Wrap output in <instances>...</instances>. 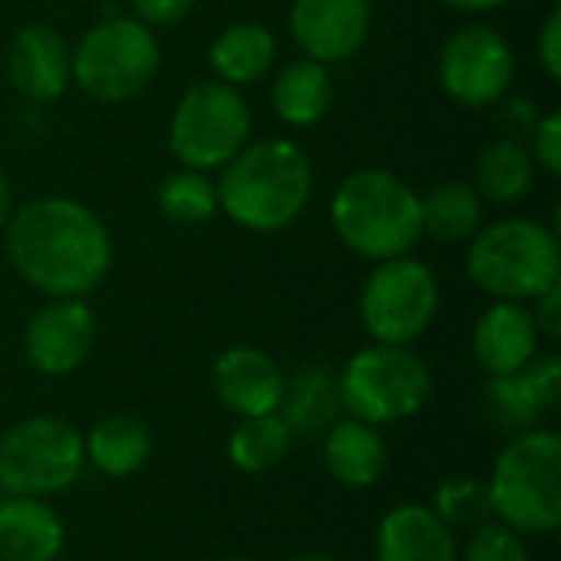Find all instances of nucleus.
Instances as JSON below:
<instances>
[{
  "mask_svg": "<svg viewBox=\"0 0 561 561\" xmlns=\"http://www.w3.org/2000/svg\"><path fill=\"white\" fill-rule=\"evenodd\" d=\"M85 470L82 434L49 414L26 417L0 437V490L46 500L66 493Z\"/></svg>",
  "mask_w": 561,
  "mask_h": 561,
  "instance_id": "9",
  "label": "nucleus"
},
{
  "mask_svg": "<svg viewBox=\"0 0 561 561\" xmlns=\"http://www.w3.org/2000/svg\"><path fill=\"white\" fill-rule=\"evenodd\" d=\"M210 388L230 414L263 417V414H279L286 375L263 348L233 345L214 362Z\"/></svg>",
  "mask_w": 561,
  "mask_h": 561,
  "instance_id": "15",
  "label": "nucleus"
},
{
  "mask_svg": "<svg viewBox=\"0 0 561 561\" xmlns=\"http://www.w3.org/2000/svg\"><path fill=\"white\" fill-rule=\"evenodd\" d=\"M493 519L529 536H549L561 526V437L549 427H529L510 437L486 480Z\"/></svg>",
  "mask_w": 561,
  "mask_h": 561,
  "instance_id": "4",
  "label": "nucleus"
},
{
  "mask_svg": "<svg viewBox=\"0 0 561 561\" xmlns=\"http://www.w3.org/2000/svg\"><path fill=\"white\" fill-rule=\"evenodd\" d=\"M536 168H542L549 178L561 174V112L552 108L533 125V148H529Z\"/></svg>",
  "mask_w": 561,
  "mask_h": 561,
  "instance_id": "31",
  "label": "nucleus"
},
{
  "mask_svg": "<svg viewBox=\"0 0 561 561\" xmlns=\"http://www.w3.org/2000/svg\"><path fill=\"white\" fill-rule=\"evenodd\" d=\"M289 33L302 56L322 66L345 62L371 33V0H293Z\"/></svg>",
  "mask_w": 561,
  "mask_h": 561,
  "instance_id": "13",
  "label": "nucleus"
},
{
  "mask_svg": "<svg viewBox=\"0 0 561 561\" xmlns=\"http://www.w3.org/2000/svg\"><path fill=\"white\" fill-rule=\"evenodd\" d=\"M483 197L473 184L440 181L421 194V233L434 243H470L483 227Z\"/></svg>",
  "mask_w": 561,
  "mask_h": 561,
  "instance_id": "25",
  "label": "nucleus"
},
{
  "mask_svg": "<svg viewBox=\"0 0 561 561\" xmlns=\"http://www.w3.org/2000/svg\"><path fill=\"white\" fill-rule=\"evenodd\" d=\"M85 463L108 480L135 477L151 460V434L138 417L108 414L82 434Z\"/></svg>",
  "mask_w": 561,
  "mask_h": 561,
  "instance_id": "24",
  "label": "nucleus"
},
{
  "mask_svg": "<svg viewBox=\"0 0 561 561\" xmlns=\"http://www.w3.org/2000/svg\"><path fill=\"white\" fill-rule=\"evenodd\" d=\"M158 210L181 224V227H201L217 217V181L207 178V171H171L158 184Z\"/></svg>",
  "mask_w": 561,
  "mask_h": 561,
  "instance_id": "28",
  "label": "nucleus"
},
{
  "mask_svg": "<svg viewBox=\"0 0 561 561\" xmlns=\"http://www.w3.org/2000/svg\"><path fill=\"white\" fill-rule=\"evenodd\" d=\"M434 378L427 362L408 345H378L355 352L339 371L342 411L371 427L401 424L424 411Z\"/></svg>",
  "mask_w": 561,
  "mask_h": 561,
  "instance_id": "6",
  "label": "nucleus"
},
{
  "mask_svg": "<svg viewBox=\"0 0 561 561\" xmlns=\"http://www.w3.org/2000/svg\"><path fill=\"white\" fill-rule=\"evenodd\" d=\"M253 131V115L237 85L220 79L194 82L174 105L168 125V148L191 171L224 168Z\"/></svg>",
  "mask_w": 561,
  "mask_h": 561,
  "instance_id": "8",
  "label": "nucleus"
},
{
  "mask_svg": "<svg viewBox=\"0 0 561 561\" xmlns=\"http://www.w3.org/2000/svg\"><path fill=\"white\" fill-rule=\"evenodd\" d=\"M322 460L335 483L352 490H368L388 470V444L378 434V427L355 417H342L325 431Z\"/></svg>",
  "mask_w": 561,
  "mask_h": 561,
  "instance_id": "20",
  "label": "nucleus"
},
{
  "mask_svg": "<svg viewBox=\"0 0 561 561\" xmlns=\"http://www.w3.org/2000/svg\"><path fill=\"white\" fill-rule=\"evenodd\" d=\"M312 161L293 138L247 141L217 181L220 210L250 233L286 230L312 201Z\"/></svg>",
  "mask_w": 561,
  "mask_h": 561,
  "instance_id": "2",
  "label": "nucleus"
},
{
  "mask_svg": "<svg viewBox=\"0 0 561 561\" xmlns=\"http://www.w3.org/2000/svg\"><path fill=\"white\" fill-rule=\"evenodd\" d=\"M486 411L500 427L529 431L546 414L559 408L561 398V358L556 352L536 355L526 368L513 375L490 378L486 385Z\"/></svg>",
  "mask_w": 561,
  "mask_h": 561,
  "instance_id": "16",
  "label": "nucleus"
},
{
  "mask_svg": "<svg viewBox=\"0 0 561 561\" xmlns=\"http://www.w3.org/2000/svg\"><path fill=\"white\" fill-rule=\"evenodd\" d=\"M66 546V526L46 500H0V561H56Z\"/></svg>",
  "mask_w": 561,
  "mask_h": 561,
  "instance_id": "19",
  "label": "nucleus"
},
{
  "mask_svg": "<svg viewBox=\"0 0 561 561\" xmlns=\"http://www.w3.org/2000/svg\"><path fill=\"white\" fill-rule=\"evenodd\" d=\"M194 3L197 0H131V13L145 26H178L187 20Z\"/></svg>",
  "mask_w": 561,
  "mask_h": 561,
  "instance_id": "32",
  "label": "nucleus"
},
{
  "mask_svg": "<svg viewBox=\"0 0 561 561\" xmlns=\"http://www.w3.org/2000/svg\"><path fill=\"white\" fill-rule=\"evenodd\" d=\"M10 214H13V191H10V181H7V174L0 168V230L7 227Z\"/></svg>",
  "mask_w": 561,
  "mask_h": 561,
  "instance_id": "36",
  "label": "nucleus"
},
{
  "mask_svg": "<svg viewBox=\"0 0 561 561\" xmlns=\"http://www.w3.org/2000/svg\"><path fill=\"white\" fill-rule=\"evenodd\" d=\"M7 76L16 95L49 105L72 85V46L49 23L20 26L7 46Z\"/></svg>",
  "mask_w": 561,
  "mask_h": 561,
  "instance_id": "14",
  "label": "nucleus"
},
{
  "mask_svg": "<svg viewBox=\"0 0 561 561\" xmlns=\"http://www.w3.org/2000/svg\"><path fill=\"white\" fill-rule=\"evenodd\" d=\"M460 561H533L529 559V546L519 533H513L510 526L490 519L477 529H470V539L463 546Z\"/></svg>",
  "mask_w": 561,
  "mask_h": 561,
  "instance_id": "30",
  "label": "nucleus"
},
{
  "mask_svg": "<svg viewBox=\"0 0 561 561\" xmlns=\"http://www.w3.org/2000/svg\"><path fill=\"white\" fill-rule=\"evenodd\" d=\"M95 348V312L85 299H49L23 329L26 362L46 375L62 378L79 371Z\"/></svg>",
  "mask_w": 561,
  "mask_h": 561,
  "instance_id": "12",
  "label": "nucleus"
},
{
  "mask_svg": "<svg viewBox=\"0 0 561 561\" xmlns=\"http://www.w3.org/2000/svg\"><path fill=\"white\" fill-rule=\"evenodd\" d=\"M440 3H447L454 10H463V13H486V10L503 7L506 0H440Z\"/></svg>",
  "mask_w": 561,
  "mask_h": 561,
  "instance_id": "35",
  "label": "nucleus"
},
{
  "mask_svg": "<svg viewBox=\"0 0 561 561\" xmlns=\"http://www.w3.org/2000/svg\"><path fill=\"white\" fill-rule=\"evenodd\" d=\"M362 325L378 345H411L417 342L437 319L440 286L427 263L408 256H394L375 263L362 289Z\"/></svg>",
  "mask_w": 561,
  "mask_h": 561,
  "instance_id": "10",
  "label": "nucleus"
},
{
  "mask_svg": "<svg viewBox=\"0 0 561 561\" xmlns=\"http://www.w3.org/2000/svg\"><path fill=\"white\" fill-rule=\"evenodd\" d=\"M293 561H335V559H329V556H316V552H309V556H299V559H293Z\"/></svg>",
  "mask_w": 561,
  "mask_h": 561,
  "instance_id": "37",
  "label": "nucleus"
},
{
  "mask_svg": "<svg viewBox=\"0 0 561 561\" xmlns=\"http://www.w3.org/2000/svg\"><path fill=\"white\" fill-rule=\"evenodd\" d=\"M332 99H335V89H332L329 66H322L309 56L286 62L276 72L273 89H270L273 112L289 128H309V125L322 122L325 112L332 108Z\"/></svg>",
  "mask_w": 561,
  "mask_h": 561,
  "instance_id": "23",
  "label": "nucleus"
},
{
  "mask_svg": "<svg viewBox=\"0 0 561 561\" xmlns=\"http://www.w3.org/2000/svg\"><path fill=\"white\" fill-rule=\"evenodd\" d=\"M467 273L496 302H533L561 283L559 233L529 217L480 227L470 237Z\"/></svg>",
  "mask_w": 561,
  "mask_h": 561,
  "instance_id": "5",
  "label": "nucleus"
},
{
  "mask_svg": "<svg viewBox=\"0 0 561 561\" xmlns=\"http://www.w3.org/2000/svg\"><path fill=\"white\" fill-rule=\"evenodd\" d=\"M161 69V43L135 16H108L72 46V85L102 105L141 95Z\"/></svg>",
  "mask_w": 561,
  "mask_h": 561,
  "instance_id": "7",
  "label": "nucleus"
},
{
  "mask_svg": "<svg viewBox=\"0 0 561 561\" xmlns=\"http://www.w3.org/2000/svg\"><path fill=\"white\" fill-rule=\"evenodd\" d=\"M536 161L529 148L516 138H500L486 145L473 168V187L483 201L493 204H516L533 191Z\"/></svg>",
  "mask_w": 561,
  "mask_h": 561,
  "instance_id": "26",
  "label": "nucleus"
},
{
  "mask_svg": "<svg viewBox=\"0 0 561 561\" xmlns=\"http://www.w3.org/2000/svg\"><path fill=\"white\" fill-rule=\"evenodd\" d=\"M536 49H539V66L546 69V76L552 82L561 79V10L552 7L542 30H539V39H536Z\"/></svg>",
  "mask_w": 561,
  "mask_h": 561,
  "instance_id": "33",
  "label": "nucleus"
},
{
  "mask_svg": "<svg viewBox=\"0 0 561 561\" xmlns=\"http://www.w3.org/2000/svg\"><path fill=\"white\" fill-rule=\"evenodd\" d=\"M536 309H533V319L539 325V335L542 339H559L561 335V283L552 286L549 293H542L539 299H533Z\"/></svg>",
  "mask_w": 561,
  "mask_h": 561,
  "instance_id": "34",
  "label": "nucleus"
},
{
  "mask_svg": "<svg viewBox=\"0 0 561 561\" xmlns=\"http://www.w3.org/2000/svg\"><path fill=\"white\" fill-rule=\"evenodd\" d=\"M220 561H243V559H220Z\"/></svg>",
  "mask_w": 561,
  "mask_h": 561,
  "instance_id": "39",
  "label": "nucleus"
},
{
  "mask_svg": "<svg viewBox=\"0 0 561 561\" xmlns=\"http://www.w3.org/2000/svg\"><path fill=\"white\" fill-rule=\"evenodd\" d=\"M437 76L447 99L463 108H486L506 99L516 76V56L493 26H463L444 43Z\"/></svg>",
  "mask_w": 561,
  "mask_h": 561,
  "instance_id": "11",
  "label": "nucleus"
},
{
  "mask_svg": "<svg viewBox=\"0 0 561 561\" xmlns=\"http://www.w3.org/2000/svg\"><path fill=\"white\" fill-rule=\"evenodd\" d=\"M431 510L454 533L457 529H477V526L493 519L490 490H486V480H480V477H447L437 486Z\"/></svg>",
  "mask_w": 561,
  "mask_h": 561,
  "instance_id": "29",
  "label": "nucleus"
},
{
  "mask_svg": "<svg viewBox=\"0 0 561 561\" xmlns=\"http://www.w3.org/2000/svg\"><path fill=\"white\" fill-rule=\"evenodd\" d=\"M473 362L490 375H513L526 368L542 345L533 309L523 302H493L473 329Z\"/></svg>",
  "mask_w": 561,
  "mask_h": 561,
  "instance_id": "17",
  "label": "nucleus"
},
{
  "mask_svg": "<svg viewBox=\"0 0 561 561\" xmlns=\"http://www.w3.org/2000/svg\"><path fill=\"white\" fill-rule=\"evenodd\" d=\"M293 447V431L279 414L263 417H240V424L230 431L227 457L240 473H270L286 460Z\"/></svg>",
  "mask_w": 561,
  "mask_h": 561,
  "instance_id": "27",
  "label": "nucleus"
},
{
  "mask_svg": "<svg viewBox=\"0 0 561 561\" xmlns=\"http://www.w3.org/2000/svg\"><path fill=\"white\" fill-rule=\"evenodd\" d=\"M378 561H460L457 533L437 519L424 503H401L388 510L375 533Z\"/></svg>",
  "mask_w": 561,
  "mask_h": 561,
  "instance_id": "18",
  "label": "nucleus"
},
{
  "mask_svg": "<svg viewBox=\"0 0 561 561\" xmlns=\"http://www.w3.org/2000/svg\"><path fill=\"white\" fill-rule=\"evenodd\" d=\"M276 53L279 46L270 26L256 20H240L217 33V39L207 49V62L220 82L240 89L266 79V72L276 62Z\"/></svg>",
  "mask_w": 561,
  "mask_h": 561,
  "instance_id": "21",
  "label": "nucleus"
},
{
  "mask_svg": "<svg viewBox=\"0 0 561 561\" xmlns=\"http://www.w3.org/2000/svg\"><path fill=\"white\" fill-rule=\"evenodd\" d=\"M335 237L358 256L385 263L421 243V194L385 168L348 174L329 204Z\"/></svg>",
  "mask_w": 561,
  "mask_h": 561,
  "instance_id": "3",
  "label": "nucleus"
},
{
  "mask_svg": "<svg viewBox=\"0 0 561 561\" xmlns=\"http://www.w3.org/2000/svg\"><path fill=\"white\" fill-rule=\"evenodd\" d=\"M549 3H552V7H561V0H549Z\"/></svg>",
  "mask_w": 561,
  "mask_h": 561,
  "instance_id": "38",
  "label": "nucleus"
},
{
  "mask_svg": "<svg viewBox=\"0 0 561 561\" xmlns=\"http://www.w3.org/2000/svg\"><path fill=\"white\" fill-rule=\"evenodd\" d=\"M279 417L286 421L293 437L325 434L335 421H342L339 375L329 365H302L293 378H286Z\"/></svg>",
  "mask_w": 561,
  "mask_h": 561,
  "instance_id": "22",
  "label": "nucleus"
},
{
  "mask_svg": "<svg viewBox=\"0 0 561 561\" xmlns=\"http://www.w3.org/2000/svg\"><path fill=\"white\" fill-rule=\"evenodd\" d=\"M7 260L46 299H85L112 266V237L102 217L72 197H36L3 227Z\"/></svg>",
  "mask_w": 561,
  "mask_h": 561,
  "instance_id": "1",
  "label": "nucleus"
}]
</instances>
